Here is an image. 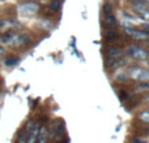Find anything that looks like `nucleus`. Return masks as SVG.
I'll return each instance as SVG.
<instances>
[{
	"label": "nucleus",
	"instance_id": "nucleus-1",
	"mask_svg": "<svg viewBox=\"0 0 149 143\" xmlns=\"http://www.w3.org/2000/svg\"><path fill=\"white\" fill-rule=\"evenodd\" d=\"M127 54H128L130 57H132V59L136 60V61H147L149 59V52L147 50L141 48V47H139V46H135V44L128 47Z\"/></svg>",
	"mask_w": 149,
	"mask_h": 143
},
{
	"label": "nucleus",
	"instance_id": "nucleus-2",
	"mask_svg": "<svg viewBox=\"0 0 149 143\" xmlns=\"http://www.w3.org/2000/svg\"><path fill=\"white\" fill-rule=\"evenodd\" d=\"M17 10L22 14L26 16H33L37 14V12L39 10V4L36 1H25V3H21L20 5L17 7Z\"/></svg>",
	"mask_w": 149,
	"mask_h": 143
},
{
	"label": "nucleus",
	"instance_id": "nucleus-3",
	"mask_svg": "<svg viewBox=\"0 0 149 143\" xmlns=\"http://www.w3.org/2000/svg\"><path fill=\"white\" fill-rule=\"evenodd\" d=\"M124 33L135 41H149V34H147L144 30H139L135 28H124Z\"/></svg>",
	"mask_w": 149,
	"mask_h": 143
},
{
	"label": "nucleus",
	"instance_id": "nucleus-4",
	"mask_svg": "<svg viewBox=\"0 0 149 143\" xmlns=\"http://www.w3.org/2000/svg\"><path fill=\"white\" fill-rule=\"evenodd\" d=\"M29 42H30V38H29L28 35H25V34H15V36H13V39L10 41L9 46L15 47V48H20V47L26 46Z\"/></svg>",
	"mask_w": 149,
	"mask_h": 143
},
{
	"label": "nucleus",
	"instance_id": "nucleus-5",
	"mask_svg": "<svg viewBox=\"0 0 149 143\" xmlns=\"http://www.w3.org/2000/svg\"><path fill=\"white\" fill-rule=\"evenodd\" d=\"M103 26H105L107 30H115L116 29V20L113 13L103 14Z\"/></svg>",
	"mask_w": 149,
	"mask_h": 143
},
{
	"label": "nucleus",
	"instance_id": "nucleus-6",
	"mask_svg": "<svg viewBox=\"0 0 149 143\" xmlns=\"http://www.w3.org/2000/svg\"><path fill=\"white\" fill-rule=\"evenodd\" d=\"M143 70H144V69H143L141 67H131V68H130V70H128L127 77H128V78H131V79H135V81H139V78H140V76H141Z\"/></svg>",
	"mask_w": 149,
	"mask_h": 143
},
{
	"label": "nucleus",
	"instance_id": "nucleus-7",
	"mask_svg": "<svg viewBox=\"0 0 149 143\" xmlns=\"http://www.w3.org/2000/svg\"><path fill=\"white\" fill-rule=\"evenodd\" d=\"M107 56L110 57V59H122L123 52H122V50L118 48V47H110V48L107 50Z\"/></svg>",
	"mask_w": 149,
	"mask_h": 143
},
{
	"label": "nucleus",
	"instance_id": "nucleus-8",
	"mask_svg": "<svg viewBox=\"0 0 149 143\" xmlns=\"http://www.w3.org/2000/svg\"><path fill=\"white\" fill-rule=\"evenodd\" d=\"M131 5L140 13H143L145 9H148V4L145 1H143V0H131Z\"/></svg>",
	"mask_w": 149,
	"mask_h": 143
},
{
	"label": "nucleus",
	"instance_id": "nucleus-9",
	"mask_svg": "<svg viewBox=\"0 0 149 143\" xmlns=\"http://www.w3.org/2000/svg\"><path fill=\"white\" fill-rule=\"evenodd\" d=\"M37 142L38 143H47V128L46 126H41V128L38 129Z\"/></svg>",
	"mask_w": 149,
	"mask_h": 143
},
{
	"label": "nucleus",
	"instance_id": "nucleus-10",
	"mask_svg": "<svg viewBox=\"0 0 149 143\" xmlns=\"http://www.w3.org/2000/svg\"><path fill=\"white\" fill-rule=\"evenodd\" d=\"M37 135H38V126H33V129L28 133L26 143H36L37 142Z\"/></svg>",
	"mask_w": 149,
	"mask_h": 143
},
{
	"label": "nucleus",
	"instance_id": "nucleus-11",
	"mask_svg": "<svg viewBox=\"0 0 149 143\" xmlns=\"http://www.w3.org/2000/svg\"><path fill=\"white\" fill-rule=\"evenodd\" d=\"M16 33H13V31H7V33H4L1 36H0V42H1L3 44H9L10 41L13 39V36H15Z\"/></svg>",
	"mask_w": 149,
	"mask_h": 143
},
{
	"label": "nucleus",
	"instance_id": "nucleus-12",
	"mask_svg": "<svg viewBox=\"0 0 149 143\" xmlns=\"http://www.w3.org/2000/svg\"><path fill=\"white\" fill-rule=\"evenodd\" d=\"M18 63H20V59H18V57L10 56V57H8V59H5L4 65L5 67H15V65H17Z\"/></svg>",
	"mask_w": 149,
	"mask_h": 143
},
{
	"label": "nucleus",
	"instance_id": "nucleus-13",
	"mask_svg": "<svg viewBox=\"0 0 149 143\" xmlns=\"http://www.w3.org/2000/svg\"><path fill=\"white\" fill-rule=\"evenodd\" d=\"M62 7V0H52L51 5H50V9L54 10V12H58Z\"/></svg>",
	"mask_w": 149,
	"mask_h": 143
},
{
	"label": "nucleus",
	"instance_id": "nucleus-14",
	"mask_svg": "<svg viewBox=\"0 0 149 143\" xmlns=\"http://www.w3.org/2000/svg\"><path fill=\"white\" fill-rule=\"evenodd\" d=\"M136 91H147V90H149V83L148 82H141V83H137L136 85Z\"/></svg>",
	"mask_w": 149,
	"mask_h": 143
},
{
	"label": "nucleus",
	"instance_id": "nucleus-15",
	"mask_svg": "<svg viewBox=\"0 0 149 143\" xmlns=\"http://www.w3.org/2000/svg\"><path fill=\"white\" fill-rule=\"evenodd\" d=\"M139 118L143 122L149 124V111H143L141 113H139Z\"/></svg>",
	"mask_w": 149,
	"mask_h": 143
},
{
	"label": "nucleus",
	"instance_id": "nucleus-16",
	"mask_svg": "<svg viewBox=\"0 0 149 143\" xmlns=\"http://www.w3.org/2000/svg\"><path fill=\"white\" fill-rule=\"evenodd\" d=\"M139 81H141V82H149V70H143V73H141V76H140V78H139Z\"/></svg>",
	"mask_w": 149,
	"mask_h": 143
},
{
	"label": "nucleus",
	"instance_id": "nucleus-17",
	"mask_svg": "<svg viewBox=\"0 0 149 143\" xmlns=\"http://www.w3.org/2000/svg\"><path fill=\"white\" fill-rule=\"evenodd\" d=\"M105 35H106V38H107V39H114V38H116V36H118V34H116L115 30H106Z\"/></svg>",
	"mask_w": 149,
	"mask_h": 143
},
{
	"label": "nucleus",
	"instance_id": "nucleus-18",
	"mask_svg": "<svg viewBox=\"0 0 149 143\" xmlns=\"http://www.w3.org/2000/svg\"><path fill=\"white\" fill-rule=\"evenodd\" d=\"M102 12H103V14H109V13H113V10H111V4H110V3H105V4H103Z\"/></svg>",
	"mask_w": 149,
	"mask_h": 143
},
{
	"label": "nucleus",
	"instance_id": "nucleus-19",
	"mask_svg": "<svg viewBox=\"0 0 149 143\" xmlns=\"http://www.w3.org/2000/svg\"><path fill=\"white\" fill-rule=\"evenodd\" d=\"M39 26H42L45 30H50V29L52 28V25H50V21H41V22H39Z\"/></svg>",
	"mask_w": 149,
	"mask_h": 143
},
{
	"label": "nucleus",
	"instance_id": "nucleus-20",
	"mask_svg": "<svg viewBox=\"0 0 149 143\" xmlns=\"http://www.w3.org/2000/svg\"><path fill=\"white\" fill-rule=\"evenodd\" d=\"M127 78H128V77L126 76V73H120V76H116V81L118 82H126Z\"/></svg>",
	"mask_w": 149,
	"mask_h": 143
},
{
	"label": "nucleus",
	"instance_id": "nucleus-21",
	"mask_svg": "<svg viewBox=\"0 0 149 143\" xmlns=\"http://www.w3.org/2000/svg\"><path fill=\"white\" fill-rule=\"evenodd\" d=\"M127 98H128V94H127V91H124V90L119 91V99H120V100H126Z\"/></svg>",
	"mask_w": 149,
	"mask_h": 143
},
{
	"label": "nucleus",
	"instance_id": "nucleus-22",
	"mask_svg": "<svg viewBox=\"0 0 149 143\" xmlns=\"http://www.w3.org/2000/svg\"><path fill=\"white\" fill-rule=\"evenodd\" d=\"M141 14V18L143 20H145V21H148L149 22V9H145L143 13H140Z\"/></svg>",
	"mask_w": 149,
	"mask_h": 143
},
{
	"label": "nucleus",
	"instance_id": "nucleus-23",
	"mask_svg": "<svg viewBox=\"0 0 149 143\" xmlns=\"http://www.w3.org/2000/svg\"><path fill=\"white\" fill-rule=\"evenodd\" d=\"M132 143H148V142L143 141V139H139V138H136V139H134V141H132Z\"/></svg>",
	"mask_w": 149,
	"mask_h": 143
},
{
	"label": "nucleus",
	"instance_id": "nucleus-24",
	"mask_svg": "<svg viewBox=\"0 0 149 143\" xmlns=\"http://www.w3.org/2000/svg\"><path fill=\"white\" fill-rule=\"evenodd\" d=\"M3 55H4V50H3V48H1V47H0V57H1V56H3Z\"/></svg>",
	"mask_w": 149,
	"mask_h": 143
},
{
	"label": "nucleus",
	"instance_id": "nucleus-25",
	"mask_svg": "<svg viewBox=\"0 0 149 143\" xmlns=\"http://www.w3.org/2000/svg\"><path fill=\"white\" fill-rule=\"evenodd\" d=\"M5 25V22H4V21H0V28H3V26H4Z\"/></svg>",
	"mask_w": 149,
	"mask_h": 143
},
{
	"label": "nucleus",
	"instance_id": "nucleus-26",
	"mask_svg": "<svg viewBox=\"0 0 149 143\" xmlns=\"http://www.w3.org/2000/svg\"><path fill=\"white\" fill-rule=\"evenodd\" d=\"M145 102L149 103V95H147V98H145Z\"/></svg>",
	"mask_w": 149,
	"mask_h": 143
},
{
	"label": "nucleus",
	"instance_id": "nucleus-27",
	"mask_svg": "<svg viewBox=\"0 0 149 143\" xmlns=\"http://www.w3.org/2000/svg\"><path fill=\"white\" fill-rule=\"evenodd\" d=\"M58 143H65L64 141H60V142H58Z\"/></svg>",
	"mask_w": 149,
	"mask_h": 143
},
{
	"label": "nucleus",
	"instance_id": "nucleus-28",
	"mask_svg": "<svg viewBox=\"0 0 149 143\" xmlns=\"http://www.w3.org/2000/svg\"><path fill=\"white\" fill-rule=\"evenodd\" d=\"M147 1H148V3H147V4H148V5H149V0H147Z\"/></svg>",
	"mask_w": 149,
	"mask_h": 143
},
{
	"label": "nucleus",
	"instance_id": "nucleus-29",
	"mask_svg": "<svg viewBox=\"0 0 149 143\" xmlns=\"http://www.w3.org/2000/svg\"><path fill=\"white\" fill-rule=\"evenodd\" d=\"M148 67H149V61H148Z\"/></svg>",
	"mask_w": 149,
	"mask_h": 143
},
{
	"label": "nucleus",
	"instance_id": "nucleus-30",
	"mask_svg": "<svg viewBox=\"0 0 149 143\" xmlns=\"http://www.w3.org/2000/svg\"><path fill=\"white\" fill-rule=\"evenodd\" d=\"M47 1H49V0H47Z\"/></svg>",
	"mask_w": 149,
	"mask_h": 143
}]
</instances>
